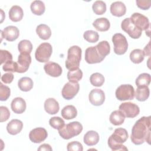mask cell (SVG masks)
<instances>
[{"instance_id":"37","label":"cell","mask_w":151,"mask_h":151,"mask_svg":"<svg viewBox=\"0 0 151 151\" xmlns=\"http://www.w3.org/2000/svg\"><path fill=\"white\" fill-rule=\"evenodd\" d=\"M92 9L96 15H102L106 11V4L102 1H96L93 4Z\"/></svg>"},{"instance_id":"39","label":"cell","mask_w":151,"mask_h":151,"mask_svg":"<svg viewBox=\"0 0 151 151\" xmlns=\"http://www.w3.org/2000/svg\"><path fill=\"white\" fill-rule=\"evenodd\" d=\"M49 124L54 129L60 130L65 125V122L62 118L55 116L50 119Z\"/></svg>"},{"instance_id":"11","label":"cell","mask_w":151,"mask_h":151,"mask_svg":"<svg viewBox=\"0 0 151 151\" xmlns=\"http://www.w3.org/2000/svg\"><path fill=\"white\" fill-rule=\"evenodd\" d=\"M79 88L80 85L78 83L69 81L65 84L62 89V96L66 100H71L78 93Z\"/></svg>"},{"instance_id":"21","label":"cell","mask_w":151,"mask_h":151,"mask_svg":"<svg viewBox=\"0 0 151 151\" xmlns=\"http://www.w3.org/2000/svg\"><path fill=\"white\" fill-rule=\"evenodd\" d=\"M23 127L22 122L18 119H12L6 126L7 132L12 135L18 134L22 130Z\"/></svg>"},{"instance_id":"10","label":"cell","mask_w":151,"mask_h":151,"mask_svg":"<svg viewBox=\"0 0 151 151\" xmlns=\"http://www.w3.org/2000/svg\"><path fill=\"white\" fill-rule=\"evenodd\" d=\"M119 110L124 114L125 117L128 118H134L137 116L140 112L139 106L131 102H125L119 106Z\"/></svg>"},{"instance_id":"29","label":"cell","mask_w":151,"mask_h":151,"mask_svg":"<svg viewBox=\"0 0 151 151\" xmlns=\"http://www.w3.org/2000/svg\"><path fill=\"white\" fill-rule=\"evenodd\" d=\"M33 81L29 77H24L21 78L18 82L19 88L22 91H28L33 87Z\"/></svg>"},{"instance_id":"35","label":"cell","mask_w":151,"mask_h":151,"mask_svg":"<svg viewBox=\"0 0 151 151\" xmlns=\"http://www.w3.org/2000/svg\"><path fill=\"white\" fill-rule=\"evenodd\" d=\"M150 76L148 73H142L136 79V85L137 87L148 86L150 83Z\"/></svg>"},{"instance_id":"32","label":"cell","mask_w":151,"mask_h":151,"mask_svg":"<svg viewBox=\"0 0 151 151\" xmlns=\"http://www.w3.org/2000/svg\"><path fill=\"white\" fill-rule=\"evenodd\" d=\"M18 49L20 54H29L32 50V45L28 40H21L18 44Z\"/></svg>"},{"instance_id":"8","label":"cell","mask_w":151,"mask_h":151,"mask_svg":"<svg viewBox=\"0 0 151 151\" xmlns=\"http://www.w3.org/2000/svg\"><path fill=\"white\" fill-rule=\"evenodd\" d=\"M121 28L133 39H137L142 35V31L134 25V24L131 22L130 18H126L122 21Z\"/></svg>"},{"instance_id":"40","label":"cell","mask_w":151,"mask_h":151,"mask_svg":"<svg viewBox=\"0 0 151 151\" xmlns=\"http://www.w3.org/2000/svg\"><path fill=\"white\" fill-rule=\"evenodd\" d=\"M10 88L0 83V100L1 101H6L10 96Z\"/></svg>"},{"instance_id":"41","label":"cell","mask_w":151,"mask_h":151,"mask_svg":"<svg viewBox=\"0 0 151 151\" xmlns=\"http://www.w3.org/2000/svg\"><path fill=\"white\" fill-rule=\"evenodd\" d=\"M2 69L5 71L17 72V63L12 60L8 61L2 66Z\"/></svg>"},{"instance_id":"33","label":"cell","mask_w":151,"mask_h":151,"mask_svg":"<svg viewBox=\"0 0 151 151\" xmlns=\"http://www.w3.org/2000/svg\"><path fill=\"white\" fill-rule=\"evenodd\" d=\"M145 58L143 51L140 49H134L130 54V59L134 64L142 63Z\"/></svg>"},{"instance_id":"4","label":"cell","mask_w":151,"mask_h":151,"mask_svg":"<svg viewBox=\"0 0 151 151\" xmlns=\"http://www.w3.org/2000/svg\"><path fill=\"white\" fill-rule=\"evenodd\" d=\"M83 130V126L78 122H73L65 124L58 130L60 136L64 139H70L78 135Z\"/></svg>"},{"instance_id":"3","label":"cell","mask_w":151,"mask_h":151,"mask_svg":"<svg viewBox=\"0 0 151 151\" xmlns=\"http://www.w3.org/2000/svg\"><path fill=\"white\" fill-rule=\"evenodd\" d=\"M81 49L77 45H73L68 50L67 58L65 61V67L69 70L79 67L81 59Z\"/></svg>"},{"instance_id":"46","label":"cell","mask_w":151,"mask_h":151,"mask_svg":"<svg viewBox=\"0 0 151 151\" xmlns=\"http://www.w3.org/2000/svg\"><path fill=\"white\" fill-rule=\"evenodd\" d=\"M14 80V75L12 73H8L3 74L1 77V80L5 84L12 83Z\"/></svg>"},{"instance_id":"16","label":"cell","mask_w":151,"mask_h":151,"mask_svg":"<svg viewBox=\"0 0 151 151\" xmlns=\"http://www.w3.org/2000/svg\"><path fill=\"white\" fill-rule=\"evenodd\" d=\"M17 73L26 72L31 63V57L29 54H20L18 57Z\"/></svg>"},{"instance_id":"23","label":"cell","mask_w":151,"mask_h":151,"mask_svg":"<svg viewBox=\"0 0 151 151\" xmlns=\"http://www.w3.org/2000/svg\"><path fill=\"white\" fill-rule=\"evenodd\" d=\"M84 143L87 146L96 145L99 141V135L97 132L94 130L88 131L84 136Z\"/></svg>"},{"instance_id":"47","label":"cell","mask_w":151,"mask_h":151,"mask_svg":"<svg viewBox=\"0 0 151 151\" xmlns=\"http://www.w3.org/2000/svg\"><path fill=\"white\" fill-rule=\"evenodd\" d=\"M38 150H45V151H51L52 150V147L51 146L48 144L44 143L41 145L39 148L38 149Z\"/></svg>"},{"instance_id":"36","label":"cell","mask_w":151,"mask_h":151,"mask_svg":"<svg viewBox=\"0 0 151 151\" xmlns=\"http://www.w3.org/2000/svg\"><path fill=\"white\" fill-rule=\"evenodd\" d=\"M90 81L93 86L96 87H101L104 82V77L101 74L99 73H95L90 76Z\"/></svg>"},{"instance_id":"26","label":"cell","mask_w":151,"mask_h":151,"mask_svg":"<svg viewBox=\"0 0 151 151\" xmlns=\"http://www.w3.org/2000/svg\"><path fill=\"white\" fill-rule=\"evenodd\" d=\"M36 32L39 37L44 40H48L51 35V31L50 27L45 24H40L37 27Z\"/></svg>"},{"instance_id":"43","label":"cell","mask_w":151,"mask_h":151,"mask_svg":"<svg viewBox=\"0 0 151 151\" xmlns=\"http://www.w3.org/2000/svg\"><path fill=\"white\" fill-rule=\"evenodd\" d=\"M67 150L68 151H82L83 150V145L81 143L73 141L67 144Z\"/></svg>"},{"instance_id":"18","label":"cell","mask_w":151,"mask_h":151,"mask_svg":"<svg viewBox=\"0 0 151 151\" xmlns=\"http://www.w3.org/2000/svg\"><path fill=\"white\" fill-rule=\"evenodd\" d=\"M12 110L17 114H21L24 113L26 109V102L21 97H15L11 102V104Z\"/></svg>"},{"instance_id":"13","label":"cell","mask_w":151,"mask_h":151,"mask_svg":"<svg viewBox=\"0 0 151 151\" xmlns=\"http://www.w3.org/2000/svg\"><path fill=\"white\" fill-rule=\"evenodd\" d=\"M47 136V132L44 128L37 127L31 130L29 134V138L32 142L40 143L44 141Z\"/></svg>"},{"instance_id":"2","label":"cell","mask_w":151,"mask_h":151,"mask_svg":"<svg viewBox=\"0 0 151 151\" xmlns=\"http://www.w3.org/2000/svg\"><path fill=\"white\" fill-rule=\"evenodd\" d=\"M128 137V133L125 129H116L108 139V145L113 151L127 150V148L123 145L122 143L127 140Z\"/></svg>"},{"instance_id":"30","label":"cell","mask_w":151,"mask_h":151,"mask_svg":"<svg viewBox=\"0 0 151 151\" xmlns=\"http://www.w3.org/2000/svg\"><path fill=\"white\" fill-rule=\"evenodd\" d=\"M32 12L36 15H41L43 14L45 10V6L44 2L41 1H34L30 6Z\"/></svg>"},{"instance_id":"12","label":"cell","mask_w":151,"mask_h":151,"mask_svg":"<svg viewBox=\"0 0 151 151\" xmlns=\"http://www.w3.org/2000/svg\"><path fill=\"white\" fill-rule=\"evenodd\" d=\"M104 58L100 56L96 47H88L85 51V60L88 64H96L101 62Z\"/></svg>"},{"instance_id":"17","label":"cell","mask_w":151,"mask_h":151,"mask_svg":"<svg viewBox=\"0 0 151 151\" xmlns=\"http://www.w3.org/2000/svg\"><path fill=\"white\" fill-rule=\"evenodd\" d=\"M45 72L49 76L53 77H57L61 76L62 68L61 66L54 62H47L44 66Z\"/></svg>"},{"instance_id":"7","label":"cell","mask_w":151,"mask_h":151,"mask_svg":"<svg viewBox=\"0 0 151 151\" xmlns=\"http://www.w3.org/2000/svg\"><path fill=\"white\" fill-rule=\"evenodd\" d=\"M116 97L120 101L133 100L134 97V89L130 84H122L116 90Z\"/></svg>"},{"instance_id":"42","label":"cell","mask_w":151,"mask_h":151,"mask_svg":"<svg viewBox=\"0 0 151 151\" xmlns=\"http://www.w3.org/2000/svg\"><path fill=\"white\" fill-rule=\"evenodd\" d=\"M12 60V54L7 50H0V64H2L5 63L8 61Z\"/></svg>"},{"instance_id":"45","label":"cell","mask_w":151,"mask_h":151,"mask_svg":"<svg viewBox=\"0 0 151 151\" xmlns=\"http://www.w3.org/2000/svg\"><path fill=\"white\" fill-rule=\"evenodd\" d=\"M137 6L143 10L148 9L151 5L150 1H146V0H136V1Z\"/></svg>"},{"instance_id":"14","label":"cell","mask_w":151,"mask_h":151,"mask_svg":"<svg viewBox=\"0 0 151 151\" xmlns=\"http://www.w3.org/2000/svg\"><path fill=\"white\" fill-rule=\"evenodd\" d=\"M88 99L91 104L94 106H101L105 100V94L104 91L99 88L93 89L89 93Z\"/></svg>"},{"instance_id":"19","label":"cell","mask_w":151,"mask_h":151,"mask_svg":"<svg viewBox=\"0 0 151 151\" xmlns=\"http://www.w3.org/2000/svg\"><path fill=\"white\" fill-rule=\"evenodd\" d=\"M126 12V7L124 3L121 1L113 2L110 5V12L116 17H122Z\"/></svg>"},{"instance_id":"6","label":"cell","mask_w":151,"mask_h":151,"mask_svg":"<svg viewBox=\"0 0 151 151\" xmlns=\"http://www.w3.org/2000/svg\"><path fill=\"white\" fill-rule=\"evenodd\" d=\"M112 42L114 45V52L117 55H123L127 50L128 43L126 37L120 33L113 35Z\"/></svg>"},{"instance_id":"1","label":"cell","mask_w":151,"mask_h":151,"mask_svg":"<svg viewBox=\"0 0 151 151\" xmlns=\"http://www.w3.org/2000/svg\"><path fill=\"white\" fill-rule=\"evenodd\" d=\"M151 117L143 116L139 119L133 125L130 136L131 141L136 145L145 142L150 144Z\"/></svg>"},{"instance_id":"9","label":"cell","mask_w":151,"mask_h":151,"mask_svg":"<svg viewBox=\"0 0 151 151\" xmlns=\"http://www.w3.org/2000/svg\"><path fill=\"white\" fill-rule=\"evenodd\" d=\"M130 19L134 25L142 31L143 30L146 31L150 28L149 19L143 14L135 12L131 15Z\"/></svg>"},{"instance_id":"5","label":"cell","mask_w":151,"mask_h":151,"mask_svg":"<svg viewBox=\"0 0 151 151\" xmlns=\"http://www.w3.org/2000/svg\"><path fill=\"white\" fill-rule=\"evenodd\" d=\"M52 52L51 45L48 42H43L38 47L35 51V59L40 63L47 62L52 54Z\"/></svg>"},{"instance_id":"31","label":"cell","mask_w":151,"mask_h":151,"mask_svg":"<svg viewBox=\"0 0 151 151\" xmlns=\"http://www.w3.org/2000/svg\"><path fill=\"white\" fill-rule=\"evenodd\" d=\"M95 47L100 56L103 58H105L110 53V47L107 41H102L99 42Z\"/></svg>"},{"instance_id":"15","label":"cell","mask_w":151,"mask_h":151,"mask_svg":"<svg viewBox=\"0 0 151 151\" xmlns=\"http://www.w3.org/2000/svg\"><path fill=\"white\" fill-rule=\"evenodd\" d=\"M19 35V31L17 27L10 25L5 27L1 31V40L4 38L8 41H14L16 40Z\"/></svg>"},{"instance_id":"20","label":"cell","mask_w":151,"mask_h":151,"mask_svg":"<svg viewBox=\"0 0 151 151\" xmlns=\"http://www.w3.org/2000/svg\"><path fill=\"white\" fill-rule=\"evenodd\" d=\"M44 109L47 113L55 114L59 111V104L54 98H48L44 102Z\"/></svg>"},{"instance_id":"25","label":"cell","mask_w":151,"mask_h":151,"mask_svg":"<svg viewBox=\"0 0 151 151\" xmlns=\"http://www.w3.org/2000/svg\"><path fill=\"white\" fill-rule=\"evenodd\" d=\"M125 116L119 110L113 111L109 117V120L111 124L114 126H119L123 123L125 120Z\"/></svg>"},{"instance_id":"44","label":"cell","mask_w":151,"mask_h":151,"mask_svg":"<svg viewBox=\"0 0 151 151\" xmlns=\"http://www.w3.org/2000/svg\"><path fill=\"white\" fill-rule=\"evenodd\" d=\"M1 111V122L6 121L10 116V112L8 109L5 106H1L0 107Z\"/></svg>"},{"instance_id":"28","label":"cell","mask_w":151,"mask_h":151,"mask_svg":"<svg viewBox=\"0 0 151 151\" xmlns=\"http://www.w3.org/2000/svg\"><path fill=\"white\" fill-rule=\"evenodd\" d=\"M150 90L148 86L137 87L134 96L136 99L139 101H144L149 97Z\"/></svg>"},{"instance_id":"24","label":"cell","mask_w":151,"mask_h":151,"mask_svg":"<svg viewBox=\"0 0 151 151\" xmlns=\"http://www.w3.org/2000/svg\"><path fill=\"white\" fill-rule=\"evenodd\" d=\"M93 25L97 31L103 32L109 30L110 27V24L108 19L103 17L96 19L93 22Z\"/></svg>"},{"instance_id":"38","label":"cell","mask_w":151,"mask_h":151,"mask_svg":"<svg viewBox=\"0 0 151 151\" xmlns=\"http://www.w3.org/2000/svg\"><path fill=\"white\" fill-rule=\"evenodd\" d=\"M83 37L87 41L91 43H94L99 40V35L96 31L93 30H87L84 32Z\"/></svg>"},{"instance_id":"48","label":"cell","mask_w":151,"mask_h":151,"mask_svg":"<svg viewBox=\"0 0 151 151\" xmlns=\"http://www.w3.org/2000/svg\"><path fill=\"white\" fill-rule=\"evenodd\" d=\"M150 42L149 41V43L145 46L143 50V53L145 56H150Z\"/></svg>"},{"instance_id":"34","label":"cell","mask_w":151,"mask_h":151,"mask_svg":"<svg viewBox=\"0 0 151 151\" xmlns=\"http://www.w3.org/2000/svg\"><path fill=\"white\" fill-rule=\"evenodd\" d=\"M83 77V72L79 68L69 70L67 73V78L70 82L78 83Z\"/></svg>"},{"instance_id":"22","label":"cell","mask_w":151,"mask_h":151,"mask_svg":"<svg viewBox=\"0 0 151 151\" xmlns=\"http://www.w3.org/2000/svg\"><path fill=\"white\" fill-rule=\"evenodd\" d=\"M8 14L9 19L12 21L18 22L22 19L24 12L19 6L14 5L10 8Z\"/></svg>"},{"instance_id":"27","label":"cell","mask_w":151,"mask_h":151,"mask_svg":"<svg viewBox=\"0 0 151 151\" xmlns=\"http://www.w3.org/2000/svg\"><path fill=\"white\" fill-rule=\"evenodd\" d=\"M62 117L66 120L74 119L77 115V111L76 107L73 105H67L63 107L61 110Z\"/></svg>"}]
</instances>
